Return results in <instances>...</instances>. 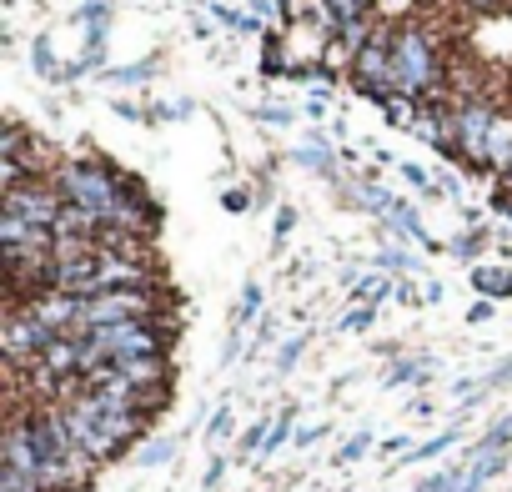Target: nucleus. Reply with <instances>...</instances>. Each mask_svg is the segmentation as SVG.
Returning a JSON list of instances; mask_svg holds the SVG:
<instances>
[{"label":"nucleus","mask_w":512,"mask_h":492,"mask_svg":"<svg viewBox=\"0 0 512 492\" xmlns=\"http://www.w3.org/2000/svg\"><path fill=\"white\" fill-rule=\"evenodd\" d=\"M507 377H512V357H502V362H497V367H492V372L482 377V387H502Z\"/></svg>","instance_id":"nucleus-32"},{"label":"nucleus","mask_w":512,"mask_h":492,"mask_svg":"<svg viewBox=\"0 0 512 492\" xmlns=\"http://www.w3.org/2000/svg\"><path fill=\"white\" fill-rule=\"evenodd\" d=\"M251 116L262 121V126H282V131L297 121V111H292V106H251Z\"/></svg>","instance_id":"nucleus-26"},{"label":"nucleus","mask_w":512,"mask_h":492,"mask_svg":"<svg viewBox=\"0 0 512 492\" xmlns=\"http://www.w3.org/2000/svg\"><path fill=\"white\" fill-rule=\"evenodd\" d=\"M256 317H262V287L246 282V287H241V302H236V312H231V327H246V322H256Z\"/></svg>","instance_id":"nucleus-16"},{"label":"nucleus","mask_w":512,"mask_h":492,"mask_svg":"<svg viewBox=\"0 0 512 492\" xmlns=\"http://www.w3.org/2000/svg\"><path fill=\"white\" fill-rule=\"evenodd\" d=\"M31 66H36L41 76L61 81V66H56V51H51V41H46V36H36V46H31Z\"/></svg>","instance_id":"nucleus-20"},{"label":"nucleus","mask_w":512,"mask_h":492,"mask_svg":"<svg viewBox=\"0 0 512 492\" xmlns=\"http://www.w3.org/2000/svg\"><path fill=\"white\" fill-rule=\"evenodd\" d=\"M487 317H492V302H477V307L467 312V322H487Z\"/></svg>","instance_id":"nucleus-39"},{"label":"nucleus","mask_w":512,"mask_h":492,"mask_svg":"<svg viewBox=\"0 0 512 492\" xmlns=\"http://www.w3.org/2000/svg\"><path fill=\"white\" fill-rule=\"evenodd\" d=\"M246 11H251L256 21H272V16H282V11H277V0H251Z\"/></svg>","instance_id":"nucleus-34"},{"label":"nucleus","mask_w":512,"mask_h":492,"mask_svg":"<svg viewBox=\"0 0 512 492\" xmlns=\"http://www.w3.org/2000/svg\"><path fill=\"white\" fill-rule=\"evenodd\" d=\"M392 287H397L392 277H362V282L352 287V302H357V307H377L382 297H392Z\"/></svg>","instance_id":"nucleus-14"},{"label":"nucleus","mask_w":512,"mask_h":492,"mask_svg":"<svg viewBox=\"0 0 512 492\" xmlns=\"http://www.w3.org/2000/svg\"><path fill=\"white\" fill-rule=\"evenodd\" d=\"M46 181L61 191V201L91 206V211H101V216H111V211H116L121 186H126V176H121L106 156H61V161H56V171H51Z\"/></svg>","instance_id":"nucleus-2"},{"label":"nucleus","mask_w":512,"mask_h":492,"mask_svg":"<svg viewBox=\"0 0 512 492\" xmlns=\"http://www.w3.org/2000/svg\"><path fill=\"white\" fill-rule=\"evenodd\" d=\"M176 457V437H156V442H146L141 452H136V467H161V462H171Z\"/></svg>","instance_id":"nucleus-19"},{"label":"nucleus","mask_w":512,"mask_h":492,"mask_svg":"<svg viewBox=\"0 0 512 492\" xmlns=\"http://www.w3.org/2000/svg\"><path fill=\"white\" fill-rule=\"evenodd\" d=\"M0 216H21V221H31V226H51V231H56L61 191L41 176V181H31V186H21V191H6V196H0Z\"/></svg>","instance_id":"nucleus-5"},{"label":"nucleus","mask_w":512,"mask_h":492,"mask_svg":"<svg viewBox=\"0 0 512 492\" xmlns=\"http://www.w3.org/2000/svg\"><path fill=\"white\" fill-rule=\"evenodd\" d=\"M447 292H442V282H427V292H422V302H442Z\"/></svg>","instance_id":"nucleus-40"},{"label":"nucleus","mask_w":512,"mask_h":492,"mask_svg":"<svg viewBox=\"0 0 512 492\" xmlns=\"http://www.w3.org/2000/svg\"><path fill=\"white\" fill-rule=\"evenodd\" d=\"M236 352H241V327H231V337L221 347V362H236Z\"/></svg>","instance_id":"nucleus-36"},{"label":"nucleus","mask_w":512,"mask_h":492,"mask_svg":"<svg viewBox=\"0 0 512 492\" xmlns=\"http://www.w3.org/2000/svg\"><path fill=\"white\" fill-rule=\"evenodd\" d=\"M392 302H402V307H417L422 297H417V287H412L407 277H397V287H392Z\"/></svg>","instance_id":"nucleus-31"},{"label":"nucleus","mask_w":512,"mask_h":492,"mask_svg":"<svg viewBox=\"0 0 512 492\" xmlns=\"http://www.w3.org/2000/svg\"><path fill=\"white\" fill-rule=\"evenodd\" d=\"M457 437H462V427H457V422H452V427H447V432H437V437H427V442H422V447H412V452H407V457H402V462H427V457H442V452H447V447H452V442H457Z\"/></svg>","instance_id":"nucleus-15"},{"label":"nucleus","mask_w":512,"mask_h":492,"mask_svg":"<svg viewBox=\"0 0 512 492\" xmlns=\"http://www.w3.org/2000/svg\"><path fill=\"white\" fill-rule=\"evenodd\" d=\"M427 357H402V362H392L387 367V377H382V387H407V382H427Z\"/></svg>","instance_id":"nucleus-12"},{"label":"nucleus","mask_w":512,"mask_h":492,"mask_svg":"<svg viewBox=\"0 0 512 492\" xmlns=\"http://www.w3.org/2000/svg\"><path fill=\"white\" fill-rule=\"evenodd\" d=\"M382 452H387V457H397V452L407 457V437H387V442H382Z\"/></svg>","instance_id":"nucleus-38"},{"label":"nucleus","mask_w":512,"mask_h":492,"mask_svg":"<svg viewBox=\"0 0 512 492\" xmlns=\"http://www.w3.org/2000/svg\"><path fill=\"white\" fill-rule=\"evenodd\" d=\"M397 176H402V181H407L412 191H422L427 201H442V186H432V176H427V171H422L417 161H397Z\"/></svg>","instance_id":"nucleus-17"},{"label":"nucleus","mask_w":512,"mask_h":492,"mask_svg":"<svg viewBox=\"0 0 512 492\" xmlns=\"http://www.w3.org/2000/svg\"><path fill=\"white\" fill-rule=\"evenodd\" d=\"M507 442H512V417H497V422L477 437V447H467V457H482V452H507Z\"/></svg>","instance_id":"nucleus-13"},{"label":"nucleus","mask_w":512,"mask_h":492,"mask_svg":"<svg viewBox=\"0 0 512 492\" xmlns=\"http://www.w3.org/2000/svg\"><path fill=\"white\" fill-rule=\"evenodd\" d=\"M372 317H377V307H352V312L342 317V327H347V332H367Z\"/></svg>","instance_id":"nucleus-28"},{"label":"nucleus","mask_w":512,"mask_h":492,"mask_svg":"<svg viewBox=\"0 0 512 492\" xmlns=\"http://www.w3.org/2000/svg\"><path fill=\"white\" fill-rule=\"evenodd\" d=\"M392 71H397V101H412V106L442 101L447 61H442L437 41L422 26H397L392 31Z\"/></svg>","instance_id":"nucleus-1"},{"label":"nucleus","mask_w":512,"mask_h":492,"mask_svg":"<svg viewBox=\"0 0 512 492\" xmlns=\"http://www.w3.org/2000/svg\"><path fill=\"white\" fill-rule=\"evenodd\" d=\"M307 141H312V146H297V151H292L287 161H292V166H307V171H317L322 181H332L337 191H347V176H342V161H337L332 141H327L322 131H312Z\"/></svg>","instance_id":"nucleus-6"},{"label":"nucleus","mask_w":512,"mask_h":492,"mask_svg":"<svg viewBox=\"0 0 512 492\" xmlns=\"http://www.w3.org/2000/svg\"><path fill=\"white\" fill-rule=\"evenodd\" d=\"M292 422H297V407H282V417L272 422V437H267L262 457H272V452H282L287 442H297V437H292Z\"/></svg>","instance_id":"nucleus-18"},{"label":"nucleus","mask_w":512,"mask_h":492,"mask_svg":"<svg viewBox=\"0 0 512 492\" xmlns=\"http://www.w3.org/2000/svg\"><path fill=\"white\" fill-rule=\"evenodd\" d=\"M226 432H231V407H216V417L206 422V437H211V442H221Z\"/></svg>","instance_id":"nucleus-29"},{"label":"nucleus","mask_w":512,"mask_h":492,"mask_svg":"<svg viewBox=\"0 0 512 492\" xmlns=\"http://www.w3.org/2000/svg\"><path fill=\"white\" fill-rule=\"evenodd\" d=\"M156 71H161V56H146V61H131V66H106L101 81H111V86H141V81H151Z\"/></svg>","instance_id":"nucleus-9"},{"label":"nucleus","mask_w":512,"mask_h":492,"mask_svg":"<svg viewBox=\"0 0 512 492\" xmlns=\"http://www.w3.org/2000/svg\"><path fill=\"white\" fill-rule=\"evenodd\" d=\"M76 21H81V26H111V6H106V0H81Z\"/></svg>","instance_id":"nucleus-24"},{"label":"nucleus","mask_w":512,"mask_h":492,"mask_svg":"<svg viewBox=\"0 0 512 492\" xmlns=\"http://www.w3.org/2000/svg\"><path fill=\"white\" fill-rule=\"evenodd\" d=\"M292 231H297V206H287V201H282V206H277V216H272V241H277V252H282V241H287Z\"/></svg>","instance_id":"nucleus-23"},{"label":"nucleus","mask_w":512,"mask_h":492,"mask_svg":"<svg viewBox=\"0 0 512 492\" xmlns=\"http://www.w3.org/2000/svg\"><path fill=\"white\" fill-rule=\"evenodd\" d=\"M0 492H46L41 477H26V472H11V467H0Z\"/></svg>","instance_id":"nucleus-22"},{"label":"nucleus","mask_w":512,"mask_h":492,"mask_svg":"<svg viewBox=\"0 0 512 492\" xmlns=\"http://www.w3.org/2000/svg\"><path fill=\"white\" fill-rule=\"evenodd\" d=\"M221 477H226V457H216V462H211V467H206V477H201V487H206V492H211V487H216V482H221Z\"/></svg>","instance_id":"nucleus-35"},{"label":"nucleus","mask_w":512,"mask_h":492,"mask_svg":"<svg viewBox=\"0 0 512 492\" xmlns=\"http://www.w3.org/2000/svg\"><path fill=\"white\" fill-rule=\"evenodd\" d=\"M497 211H502V216H507V221H512V196H507V191H502V196H497Z\"/></svg>","instance_id":"nucleus-41"},{"label":"nucleus","mask_w":512,"mask_h":492,"mask_svg":"<svg viewBox=\"0 0 512 492\" xmlns=\"http://www.w3.org/2000/svg\"><path fill=\"white\" fill-rule=\"evenodd\" d=\"M482 246H487V231H482V226H472L467 236H457V241L447 246V252H452V257H462V262H472V257L482 252Z\"/></svg>","instance_id":"nucleus-21"},{"label":"nucleus","mask_w":512,"mask_h":492,"mask_svg":"<svg viewBox=\"0 0 512 492\" xmlns=\"http://www.w3.org/2000/svg\"><path fill=\"white\" fill-rule=\"evenodd\" d=\"M467 467H472V462H447L442 472H427V477L417 482V492H462Z\"/></svg>","instance_id":"nucleus-10"},{"label":"nucleus","mask_w":512,"mask_h":492,"mask_svg":"<svg viewBox=\"0 0 512 492\" xmlns=\"http://www.w3.org/2000/svg\"><path fill=\"white\" fill-rule=\"evenodd\" d=\"M322 432H327V422H322V427H302V432H297V447H312V442H322Z\"/></svg>","instance_id":"nucleus-37"},{"label":"nucleus","mask_w":512,"mask_h":492,"mask_svg":"<svg viewBox=\"0 0 512 492\" xmlns=\"http://www.w3.org/2000/svg\"><path fill=\"white\" fill-rule=\"evenodd\" d=\"M201 11L216 16L226 31H262V21H256L251 11H236V6H216V0H201Z\"/></svg>","instance_id":"nucleus-11"},{"label":"nucleus","mask_w":512,"mask_h":492,"mask_svg":"<svg viewBox=\"0 0 512 492\" xmlns=\"http://www.w3.org/2000/svg\"><path fill=\"white\" fill-rule=\"evenodd\" d=\"M492 126H497L492 101H482V96H462L457 101V151H462L467 166H482V151H487Z\"/></svg>","instance_id":"nucleus-4"},{"label":"nucleus","mask_w":512,"mask_h":492,"mask_svg":"<svg viewBox=\"0 0 512 492\" xmlns=\"http://www.w3.org/2000/svg\"><path fill=\"white\" fill-rule=\"evenodd\" d=\"M392 21H377V36L352 56V86L362 96H372L377 106L397 101V71H392Z\"/></svg>","instance_id":"nucleus-3"},{"label":"nucleus","mask_w":512,"mask_h":492,"mask_svg":"<svg viewBox=\"0 0 512 492\" xmlns=\"http://www.w3.org/2000/svg\"><path fill=\"white\" fill-rule=\"evenodd\" d=\"M377 267H382V277H407V272H417L422 267V257L412 252V246H402V241H387L382 252H377Z\"/></svg>","instance_id":"nucleus-7"},{"label":"nucleus","mask_w":512,"mask_h":492,"mask_svg":"<svg viewBox=\"0 0 512 492\" xmlns=\"http://www.w3.org/2000/svg\"><path fill=\"white\" fill-rule=\"evenodd\" d=\"M472 287L482 292V302H502V297H512V272H502V267H472Z\"/></svg>","instance_id":"nucleus-8"},{"label":"nucleus","mask_w":512,"mask_h":492,"mask_svg":"<svg viewBox=\"0 0 512 492\" xmlns=\"http://www.w3.org/2000/svg\"><path fill=\"white\" fill-rule=\"evenodd\" d=\"M367 447H372V432H367V427H362V432H357V437H347V442H342V447H337V457H332V462H337V467H347V462H357V457H362V452H367Z\"/></svg>","instance_id":"nucleus-25"},{"label":"nucleus","mask_w":512,"mask_h":492,"mask_svg":"<svg viewBox=\"0 0 512 492\" xmlns=\"http://www.w3.org/2000/svg\"><path fill=\"white\" fill-rule=\"evenodd\" d=\"M221 206H226V211H251V191L226 186V191H221Z\"/></svg>","instance_id":"nucleus-30"},{"label":"nucleus","mask_w":512,"mask_h":492,"mask_svg":"<svg viewBox=\"0 0 512 492\" xmlns=\"http://www.w3.org/2000/svg\"><path fill=\"white\" fill-rule=\"evenodd\" d=\"M312 121H327V91H317V96H307V106H302Z\"/></svg>","instance_id":"nucleus-33"},{"label":"nucleus","mask_w":512,"mask_h":492,"mask_svg":"<svg viewBox=\"0 0 512 492\" xmlns=\"http://www.w3.org/2000/svg\"><path fill=\"white\" fill-rule=\"evenodd\" d=\"M307 342H312L307 332H302V337H292V342H287V347L277 352V372H292V367L302 362V352H307Z\"/></svg>","instance_id":"nucleus-27"}]
</instances>
